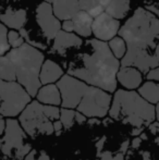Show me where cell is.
<instances>
[{"mask_svg": "<svg viewBox=\"0 0 159 160\" xmlns=\"http://www.w3.org/2000/svg\"><path fill=\"white\" fill-rule=\"evenodd\" d=\"M119 69L120 61L111 52L108 44L95 38L87 40L84 50L70 62L68 74L88 85L113 93L117 88Z\"/></svg>", "mask_w": 159, "mask_h": 160, "instance_id": "cell-1", "label": "cell"}, {"mask_svg": "<svg viewBox=\"0 0 159 160\" xmlns=\"http://www.w3.org/2000/svg\"><path fill=\"white\" fill-rule=\"evenodd\" d=\"M109 116L113 120L132 127L144 128L155 121L156 111L153 103L133 89H118L111 100Z\"/></svg>", "mask_w": 159, "mask_h": 160, "instance_id": "cell-2", "label": "cell"}, {"mask_svg": "<svg viewBox=\"0 0 159 160\" xmlns=\"http://www.w3.org/2000/svg\"><path fill=\"white\" fill-rule=\"evenodd\" d=\"M119 36L129 47L155 50L159 42V19L144 8H137L130 19L120 26Z\"/></svg>", "mask_w": 159, "mask_h": 160, "instance_id": "cell-3", "label": "cell"}, {"mask_svg": "<svg viewBox=\"0 0 159 160\" xmlns=\"http://www.w3.org/2000/svg\"><path fill=\"white\" fill-rule=\"evenodd\" d=\"M6 55L14 65L17 82L26 89L31 97H35L42 86L39 72L45 59L44 55L38 48L27 42H24L17 48H12Z\"/></svg>", "mask_w": 159, "mask_h": 160, "instance_id": "cell-4", "label": "cell"}, {"mask_svg": "<svg viewBox=\"0 0 159 160\" xmlns=\"http://www.w3.org/2000/svg\"><path fill=\"white\" fill-rule=\"evenodd\" d=\"M19 116V122L25 133L35 138L38 135H51L55 132L52 122L60 118V109L58 106L32 100Z\"/></svg>", "mask_w": 159, "mask_h": 160, "instance_id": "cell-5", "label": "cell"}, {"mask_svg": "<svg viewBox=\"0 0 159 160\" xmlns=\"http://www.w3.org/2000/svg\"><path fill=\"white\" fill-rule=\"evenodd\" d=\"M32 101V97L17 81L0 78V116L14 118Z\"/></svg>", "mask_w": 159, "mask_h": 160, "instance_id": "cell-6", "label": "cell"}, {"mask_svg": "<svg viewBox=\"0 0 159 160\" xmlns=\"http://www.w3.org/2000/svg\"><path fill=\"white\" fill-rule=\"evenodd\" d=\"M3 136L0 138V152L9 158L22 160L28 154L32 146L26 143L27 134L17 119H7Z\"/></svg>", "mask_w": 159, "mask_h": 160, "instance_id": "cell-7", "label": "cell"}, {"mask_svg": "<svg viewBox=\"0 0 159 160\" xmlns=\"http://www.w3.org/2000/svg\"><path fill=\"white\" fill-rule=\"evenodd\" d=\"M111 100L112 96L108 92L88 85L77 105V111L83 113L86 118H104L109 112Z\"/></svg>", "mask_w": 159, "mask_h": 160, "instance_id": "cell-8", "label": "cell"}, {"mask_svg": "<svg viewBox=\"0 0 159 160\" xmlns=\"http://www.w3.org/2000/svg\"><path fill=\"white\" fill-rule=\"evenodd\" d=\"M57 86L61 94L62 107L77 109V105L88 87V84L75 76L66 74L62 75L59 81H57Z\"/></svg>", "mask_w": 159, "mask_h": 160, "instance_id": "cell-9", "label": "cell"}, {"mask_svg": "<svg viewBox=\"0 0 159 160\" xmlns=\"http://www.w3.org/2000/svg\"><path fill=\"white\" fill-rule=\"evenodd\" d=\"M121 67H134L143 73H147L151 69L158 67L159 63L155 52L151 49L127 46V51L121 58Z\"/></svg>", "mask_w": 159, "mask_h": 160, "instance_id": "cell-10", "label": "cell"}, {"mask_svg": "<svg viewBox=\"0 0 159 160\" xmlns=\"http://www.w3.org/2000/svg\"><path fill=\"white\" fill-rule=\"evenodd\" d=\"M36 22L42 32V35L50 42L61 30L60 20L53 14L52 7L49 2H42L36 8Z\"/></svg>", "mask_w": 159, "mask_h": 160, "instance_id": "cell-11", "label": "cell"}, {"mask_svg": "<svg viewBox=\"0 0 159 160\" xmlns=\"http://www.w3.org/2000/svg\"><path fill=\"white\" fill-rule=\"evenodd\" d=\"M120 26V20L115 19L104 11L94 18L92 24V33L97 39L107 42L117 35Z\"/></svg>", "mask_w": 159, "mask_h": 160, "instance_id": "cell-12", "label": "cell"}, {"mask_svg": "<svg viewBox=\"0 0 159 160\" xmlns=\"http://www.w3.org/2000/svg\"><path fill=\"white\" fill-rule=\"evenodd\" d=\"M82 46L83 40L77 34L60 30L53 38V45L51 50L57 55L64 56L69 49L81 48Z\"/></svg>", "mask_w": 159, "mask_h": 160, "instance_id": "cell-13", "label": "cell"}, {"mask_svg": "<svg viewBox=\"0 0 159 160\" xmlns=\"http://www.w3.org/2000/svg\"><path fill=\"white\" fill-rule=\"evenodd\" d=\"M117 81L127 89H135L143 82L142 72L134 67H121L117 73Z\"/></svg>", "mask_w": 159, "mask_h": 160, "instance_id": "cell-14", "label": "cell"}, {"mask_svg": "<svg viewBox=\"0 0 159 160\" xmlns=\"http://www.w3.org/2000/svg\"><path fill=\"white\" fill-rule=\"evenodd\" d=\"M0 21L12 30H21L27 21V13L24 9L8 8L2 14H0Z\"/></svg>", "mask_w": 159, "mask_h": 160, "instance_id": "cell-15", "label": "cell"}, {"mask_svg": "<svg viewBox=\"0 0 159 160\" xmlns=\"http://www.w3.org/2000/svg\"><path fill=\"white\" fill-rule=\"evenodd\" d=\"M53 14L59 20H69L80 11L79 0H52L51 1Z\"/></svg>", "mask_w": 159, "mask_h": 160, "instance_id": "cell-16", "label": "cell"}, {"mask_svg": "<svg viewBox=\"0 0 159 160\" xmlns=\"http://www.w3.org/2000/svg\"><path fill=\"white\" fill-rule=\"evenodd\" d=\"M63 75V70L58 63L50 59L44 60L39 72V81L42 85L52 84Z\"/></svg>", "mask_w": 159, "mask_h": 160, "instance_id": "cell-17", "label": "cell"}, {"mask_svg": "<svg viewBox=\"0 0 159 160\" xmlns=\"http://www.w3.org/2000/svg\"><path fill=\"white\" fill-rule=\"evenodd\" d=\"M73 22V32L82 37H89L92 34V24L94 18L86 11L80 10L71 18Z\"/></svg>", "mask_w": 159, "mask_h": 160, "instance_id": "cell-18", "label": "cell"}, {"mask_svg": "<svg viewBox=\"0 0 159 160\" xmlns=\"http://www.w3.org/2000/svg\"><path fill=\"white\" fill-rule=\"evenodd\" d=\"M37 100L44 105L51 106H61V94L58 88L57 84H46L40 86L37 92L36 96Z\"/></svg>", "mask_w": 159, "mask_h": 160, "instance_id": "cell-19", "label": "cell"}, {"mask_svg": "<svg viewBox=\"0 0 159 160\" xmlns=\"http://www.w3.org/2000/svg\"><path fill=\"white\" fill-rule=\"evenodd\" d=\"M130 7H131L130 0H110L105 9V12L115 19L121 20L129 13Z\"/></svg>", "mask_w": 159, "mask_h": 160, "instance_id": "cell-20", "label": "cell"}, {"mask_svg": "<svg viewBox=\"0 0 159 160\" xmlns=\"http://www.w3.org/2000/svg\"><path fill=\"white\" fill-rule=\"evenodd\" d=\"M138 94L148 102L157 105L159 102V82L147 81L138 87Z\"/></svg>", "mask_w": 159, "mask_h": 160, "instance_id": "cell-21", "label": "cell"}, {"mask_svg": "<svg viewBox=\"0 0 159 160\" xmlns=\"http://www.w3.org/2000/svg\"><path fill=\"white\" fill-rule=\"evenodd\" d=\"M110 0H79L80 9L84 10L93 18L102 13Z\"/></svg>", "mask_w": 159, "mask_h": 160, "instance_id": "cell-22", "label": "cell"}, {"mask_svg": "<svg viewBox=\"0 0 159 160\" xmlns=\"http://www.w3.org/2000/svg\"><path fill=\"white\" fill-rule=\"evenodd\" d=\"M0 78L4 81H17L14 65L7 55L0 56Z\"/></svg>", "mask_w": 159, "mask_h": 160, "instance_id": "cell-23", "label": "cell"}, {"mask_svg": "<svg viewBox=\"0 0 159 160\" xmlns=\"http://www.w3.org/2000/svg\"><path fill=\"white\" fill-rule=\"evenodd\" d=\"M108 46L117 59H121L127 51V42L121 36H115L111 38L108 42Z\"/></svg>", "mask_w": 159, "mask_h": 160, "instance_id": "cell-24", "label": "cell"}, {"mask_svg": "<svg viewBox=\"0 0 159 160\" xmlns=\"http://www.w3.org/2000/svg\"><path fill=\"white\" fill-rule=\"evenodd\" d=\"M75 118V110L70 109V108H63L60 109V121L62 122L64 128H70L74 123Z\"/></svg>", "mask_w": 159, "mask_h": 160, "instance_id": "cell-25", "label": "cell"}, {"mask_svg": "<svg viewBox=\"0 0 159 160\" xmlns=\"http://www.w3.org/2000/svg\"><path fill=\"white\" fill-rule=\"evenodd\" d=\"M10 50L8 42V28L3 23H0V56L6 55Z\"/></svg>", "mask_w": 159, "mask_h": 160, "instance_id": "cell-26", "label": "cell"}, {"mask_svg": "<svg viewBox=\"0 0 159 160\" xmlns=\"http://www.w3.org/2000/svg\"><path fill=\"white\" fill-rule=\"evenodd\" d=\"M8 42L10 44V47L17 48V47L22 46L24 44V38L22 37V35L19 32L12 30L8 32Z\"/></svg>", "mask_w": 159, "mask_h": 160, "instance_id": "cell-27", "label": "cell"}, {"mask_svg": "<svg viewBox=\"0 0 159 160\" xmlns=\"http://www.w3.org/2000/svg\"><path fill=\"white\" fill-rule=\"evenodd\" d=\"M24 160H50V157L45 150L31 149L28 154L24 157Z\"/></svg>", "mask_w": 159, "mask_h": 160, "instance_id": "cell-28", "label": "cell"}, {"mask_svg": "<svg viewBox=\"0 0 159 160\" xmlns=\"http://www.w3.org/2000/svg\"><path fill=\"white\" fill-rule=\"evenodd\" d=\"M124 159V154L122 152H99L97 154V158L96 160H123Z\"/></svg>", "mask_w": 159, "mask_h": 160, "instance_id": "cell-29", "label": "cell"}, {"mask_svg": "<svg viewBox=\"0 0 159 160\" xmlns=\"http://www.w3.org/2000/svg\"><path fill=\"white\" fill-rule=\"evenodd\" d=\"M146 78L148 81H154V82H159V65L151 69L146 73Z\"/></svg>", "mask_w": 159, "mask_h": 160, "instance_id": "cell-30", "label": "cell"}, {"mask_svg": "<svg viewBox=\"0 0 159 160\" xmlns=\"http://www.w3.org/2000/svg\"><path fill=\"white\" fill-rule=\"evenodd\" d=\"M61 28L66 32H73V22L71 19L64 20L63 23L61 24Z\"/></svg>", "mask_w": 159, "mask_h": 160, "instance_id": "cell-31", "label": "cell"}, {"mask_svg": "<svg viewBox=\"0 0 159 160\" xmlns=\"http://www.w3.org/2000/svg\"><path fill=\"white\" fill-rule=\"evenodd\" d=\"M146 8L148 9L151 12H153L154 14H156L157 17H159V0H157L155 3L149 4V6H146Z\"/></svg>", "mask_w": 159, "mask_h": 160, "instance_id": "cell-32", "label": "cell"}, {"mask_svg": "<svg viewBox=\"0 0 159 160\" xmlns=\"http://www.w3.org/2000/svg\"><path fill=\"white\" fill-rule=\"evenodd\" d=\"M74 121H77V123L82 124V123H85L87 121V118L84 116L83 113H81L79 111H75V118H74Z\"/></svg>", "mask_w": 159, "mask_h": 160, "instance_id": "cell-33", "label": "cell"}, {"mask_svg": "<svg viewBox=\"0 0 159 160\" xmlns=\"http://www.w3.org/2000/svg\"><path fill=\"white\" fill-rule=\"evenodd\" d=\"M52 124H53V131H55L57 134H59L60 131L63 128V124H62V122L60 121V119H58V120H55L52 122Z\"/></svg>", "mask_w": 159, "mask_h": 160, "instance_id": "cell-34", "label": "cell"}, {"mask_svg": "<svg viewBox=\"0 0 159 160\" xmlns=\"http://www.w3.org/2000/svg\"><path fill=\"white\" fill-rule=\"evenodd\" d=\"M149 130H151L152 133L156 134V133H159V122H153L149 124Z\"/></svg>", "mask_w": 159, "mask_h": 160, "instance_id": "cell-35", "label": "cell"}, {"mask_svg": "<svg viewBox=\"0 0 159 160\" xmlns=\"http://www.w3.org/2000/svg\"><path fill=\"white\" fill-rule=\"evenodd\" d=\"M4 128H6V120L3 118H0V136L3 134Z\"/></svg>", "mask_w": 159, "mask_h": 160, "instance_id": "cell-36", "label": "cell"}, {"mask_svg": "<svg viewBox=\"0 0 159 160\" xmlns=\"http://www.w3.org/2000/svg\"><path fill=\"white\" fill-rule=\"evenodd\" d=\"M140 144H141V138H140V137H135V138L133 139V142H132V146H133L134 148L138 147V146H140Z\"/></svg>", "mask_w": 159, "mask_h": 160, "instance_id": "cell-37", "label": "cell"}, {"mask_svg": "<svg viewBox=\"0 0 159 160\" xmlns=\"http://www.w3.org/2000/svg\"><path fill=\"white\" fill-rule=\"evenodd\" d=\"M105 141H106V137H102V141H100L99 143L97 144V154H99V152H100V150H102V146H104L102 144H104V142H105Z\"/></svg>", "mask_w": 159, "mask_h": 160, "instance_id": "cell-38", "label": "cell"}, {"mask_svg": "<svg viewBox=\"0 0 159 160\" xmlns=\"http://www.w3.org/2000/svg\"><path fill=\"white\" fill-rule=\"evenodd\" d=\"M87 122L89 124H99L100 121L98 120V118H89V120H87Z\"/></svg>", "mask_w": 159, "mask_h": 160, "instance_id": "cell-39", "label": "cell"}, {"mask_svg": "<svg viewBox=\"0 0 159 160\" xmlns=\"http://www.w3.org/2000/svg\"><path fill=\"white\" fill-rule=\"evenodd\" d=\"M143 128H134V130L132 131V135H134V136H137V135L143 131Z\"/></svg>", "mask_w": 159, "mask_h": 160, "instance_id": "cell-40", "label": "cell"}, {"mask_svg": "<svg viewBox=\"0 0 159 160\" xmlns=\"http://www.w3.org/2000/svg\"><path fill=\"white\" fill-rule=\"evenodd\" d=\"M155 56H156V58H157V61H158V63H159V42H158V44L156 45V48H155Z\"/></svg>", "mask_w": 159, "mask_h": 160, "instance_id": "cell-41", "label": "cell"}, {"mask_svg": "<svg viewBox=\"0 0 159 160\" xmlns=\"http://www.w3.org/2000/svg\"><path fill=\"white\" fill-rule=\"evenodd\" d=\"M155 111H156V119H157V122H159V102L155 107Z\"/></svg>", "mask_w": 159, "mask_h": 160, "instance_id": "cell-42", "label": "cell"}, {"mask_svg": "<svg viewBox=\"0 0 159 160\" xmlns=\"http://www.w3.org/2000/svg\"><path fill=\"white\" fill-rule=\"evenodd\" d=\"M44 1H46V2H49V3H51V1H52V0H44Z\"/></svg>", "mask_w": 159, "mask_h": 160, "instance_id": "cell-43", "label": "cell"}, {"mask_svg": "<svg viewBox=\"0 0 159 160\" xmlns=\"http://www.w3.org/2000/svg\"><path fill=\"white\" fill-rule=\"evenodd\" d=\"M2 10V8H1V7H0V11H1Z\"/></svg>", "mask_w": 159, "mask_h": 160, "instance_id": "cell-44", "label": "cell"}, {"mask_svg": "<svg viewBox=\"0 0 159 160\" xmlns=\"http://www.w3.org/2000/svg\"><path fill=\"white\" fill-rule=\"evenodd\" d=\"M0 118H3V117H1V116H0Z\"/></svg>", "mask_w": 159, "mask_h": 160, "instance_id": "cell-45", "label": "cell"}]
</instances>
